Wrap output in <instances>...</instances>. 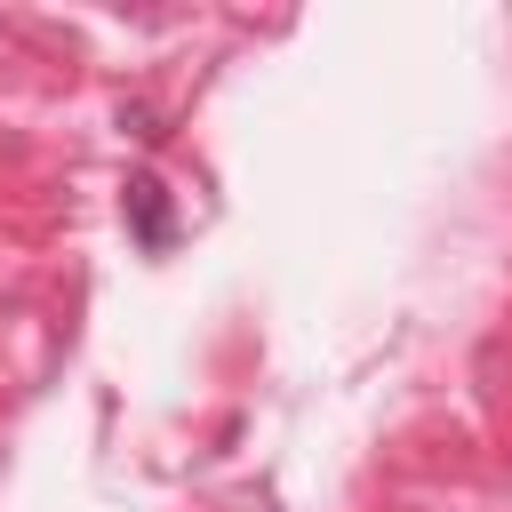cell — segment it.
<instances>
[{
  "instance_id": "1",
  "label": "cell",
  "mask_w": 512,
  "mask_h": 512,
  "mask_svg": "<svg viewBox=\"0 0 512 512\" xmlns=\"http://www.w3.org/2000/svg\"><path fill=\"white\" fill-rule=\"evenodd\" d=\"M120 208H128V232H136V248H144V256H168V248H176V208H168V184H160L152 168H136V176H128Z\"/></svg>"
}]
</instances>
